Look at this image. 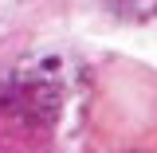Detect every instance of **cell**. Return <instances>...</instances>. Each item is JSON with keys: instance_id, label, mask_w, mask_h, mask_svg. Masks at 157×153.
<instances>
[{"instance_id": "1", "label": "cell", "mask_w": 157, "mask_h": 153, "mask_svg": "<svg viewBox=\"0 0 157 153\" xmlns=\"http://www.w3.org/2000/svg\"><path fill=\"white\" fill-rule=\"evenodd\" d=\"M12 106L24 110L32 122H47L55 118L59 110V86L47 71H28V75L16 78V94H12Z\"/></svg>"}, {"instance_id": "2", "label": "cell", "mask_w": 157, "mask_h": 153, "mask_svg": "<svg viewBox=\"0 0 157 153\" xmlns=\"http://www.w3.org/2000/svg\"><path fill=\"white\" fill-rule=\"evenodd\" d=\"M102 8L130 24H157V0H102Z\"/></svg>"}]
</instances>
